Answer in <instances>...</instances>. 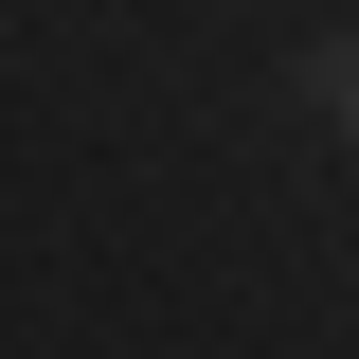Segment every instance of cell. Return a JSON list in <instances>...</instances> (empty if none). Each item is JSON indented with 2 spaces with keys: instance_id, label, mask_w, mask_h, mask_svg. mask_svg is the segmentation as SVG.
Wrapping results in <instances>:
<instances>
[{
  "instance_id": "cell-1",
  "label": "cell",
  "mask_w": 359,
  "mask_h": 359,
  "mask_svg": "<svg viewBox=\"0 0 359 359\" xmlns=\"http://www.w3.org/2000/svg\"><path fill=\"white\" fill-rule=\"evenodd\" d=\"M306 108H323V126L359 144V36H323V54H306Z\"/></svg>"
}]
</instances>
